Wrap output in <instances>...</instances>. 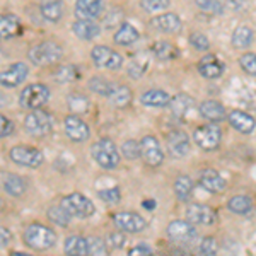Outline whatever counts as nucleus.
Segmentation results:
<instances>
[{
  "mask_svg": "<svg viewBox=\"0 0 256 256\" xmlns=\"http://www.w3.org/2000/svg\"><path fill=\"white\" fill-rule=\"evenodd\" d=\"M64 55H65V50L62 46V43H58V41L53 38L41 40L28 50V60L34 67H41V68L55 67V65L62 64Z\"/></svg>",
  "mask_w": 256,
  "mask_h": 256,
  "instance_id": "nucleus-1",
  "label": "nucleus"
},
{
  "mask_svg": "<svg viewBox=\"0 0 256 256\" xmlns=\"http://www.w3.org/2000/svg\"><path fill=\"white\" fill-rule=\"evenodd\" d=\"M58 234L53 227L41 222H31L22 230V242L32 251H48L56 246Z\"/></svg>",
  "mask_w": 256,
  "mask_h": 256,
  "instance_id": "nucleus-2",
  "label": "nucleus"
},
{
  "mask_svg": "<svg viewBox=\"0 0 256 256\" xmlns=\"http://www.w3.org/2000/svg\"><path fill=\"white\" fill-rule=\"evenodd\" d=\"M22 128L32 138H46L55 132V118L46 110H31L22 120Z\"/></svg>",
  "mask_w": 256,
  "mask_h": 256,
  "instance_id": "nucleus-3",
  "label": "nucleus"
},
{
  "mask_svg": "<svg viewBox=\"0 0 256 256\" xmlns=\"http://www.w3.org/2000/svg\"><path fill=\"white\" fill-rule=\"evenodd\" d=\"M90 156H92L94 162L101 169H106V171H113L122 162V154H120L116 144L110 137H102L96 140L90 146Z\"/></svg>",
  "mask_w": 256,
  "mask_h": 256,
  "instance_id": "nucleus-4",
  "label": "nucleus"
},
{
  "mask_svg": "<svg viewBox=\"0 0 256 256\" xmlns=\"http://www.w3.org/2000/svg\"><path fill=\"white\" fill-rule=\"evenodd\" d=\"M10 162L16 166L28 168V169H38L44 164V154L43 150L34 146H28V144H18L12 146L7 152Z\"/></svg>",
  "mask_w": 256,
  "mask_h": 256,
  "instance_id": "nucleus-5",
  "label": "nucleus"
},
{
  "mask_svg": "<svg viewBox=\"0 0 256 256\" xmlns=\"http://www.w3.org/2000/svg\"><path fill=\"white\" fill-rule=\"evenodd\" d=\"M58 204L70 214V217L76 218H90L96 214V205L89 196H86L84 193L74 192L67 193L60 198Z\"/></svg>",
  "mask_w": 256,
  "mask_h": 256,
  "instance_id": "nucleus-6",
  "label": "nucleus"
},
{
  "mask_svg": "<svg viewBox=\"0 0 256 256\" xmlns=\"http://www.w3.org/2000/svg\"><path fill=\"white\" fill-rule=\"evenodd\" d=\"M52 98V90L43 82H32L20 90L19 94V104L24 110H41Z\"/></svg>",
  "mask_w": 256,
  "mask_h": 256,
  "instance_id": "nucleus-7",
  "label": "nucleus"
},
{
  "mask_svg": "<svg viewBox=\"0 0 256 256\" xmlns=\"http://www.w3.org/2000/svg\"><path fill=\"white\" fill-rule=\"evenodd\" d=\"M193 142L205 152L217 150L222 142V130L217 123H205L195 128L193 132Z\"/></svg>",
  "mask_w": 256,
  "mask_h": 256,
  "instance_id": "nucleus-8",
  "label": "nucleus"
},
{
  "mask_svg": "<svg viewBox=\"0 0 256 256\" xmlns=\"http://www.w3.org/2000/svg\"><path fill=\"white\" fill-rule=\"evenodd\" d=\"M64 134L72 144H84L90 138V126L80 114L68 113L64 118Z\"/></svg>",
  "mask_w": 256,
  "mask_h": 256,
  "instance_id": "nucleus-9",
  "label": "nucleus"
},
{
  "mask_svg": "<svg viewBox=\"0 0 256 256\" xmlns=\"http://www.w3.org/2000/svg\"><path fill=\"white\" fill-rule=\"evenodd\" d=\"M111 222L114 224L116 229L122 232L128 234H138L147 229V220L140 216L138 212H132V210H120L111 216Z\"/></svg>",
  "mask_w": 256,
  "mask_h": 256,
  "instance_id": "nucleus-10",
  "label": "nucleus"
},
{
  "mask_svg": "<svg viewBox=\"0 0 256 256\" xmlns=\"http://www.w3.org/2000/svg\"><path fill=\"white\" fill-rule=\"evenodd\" d=\"M164 144H166L168 154L174 159H183L186 158L192 150V138L184 130L174 128V130H169L164 137Z\"/></svg>",
  "mask_w": 256,
  "mask_h": 256,
  "instance_id": "nucleus-11",
  "label": "nucleus"
},
{
  "mask_svg": "<svg viewBox=\"0 0 256 256\" xmlns=\"http://www.w3.org/2000/svg\"><path fill=\"white\" fill-rule=\"evenodd\" d=\"M164 150L156 135H146L140 140V159L148 168H160L164 164Z\"/></svg>",
  "mask_w": 256,
  "mask_h": 256,
  "instance_id": "nucleus-12",
  "label": "nucleus"
},
{
  "mask_svg": "<svg viewBox=\"0 0 256 256\" xmlns=\"http://www.w3.org/2000/svg\"><path fill=\"white\" fill-rule=\"evenodd\" d=\"M90 60L99 68L106 70H120L123 67V56L116 50L106 46V44H96L90 50Z\"/></svg>",
  "mask_w": 256,
  "mask_h": 256,
  "instance_id": "nucleus-13",
  "label": "nucleus"
},
{
  "mask_svg": "<svg viewBox=\"0 0 256 256\" xmlns=\"http://www.w3.org/2000/svg\"><path fill=\"white\" fill-rule=\"evenodd\" d=\"M166 236L169 238V241H172L174 244H190L193 242L198 236L196 227L188 220H181V218H176V220H171L166 227Z\"/></svg>",
  "mask_w": 256,
  "mask_h": 256,
  "instance_id": "nucleus-14",
  "label": "nucleus"
},
{
  "mask_svg": "<svg viewBox=\"0 0 256 256\" xmlns=\"http://www.w3.org/2000/svg\"><path fill=\"white\" fill-rule=\"evenodd\" d=\"M28 180L24 176L18 174V172L6 171V169H0V190H2L6 195L12 198H22L28 193Z\"/></svg>",
  "mask_w": 256,
  "mask_h": 256,
  "instance_id": "nucleus-15",
  "label": "nucleus"
},
{
  "mask_svg": "<svg viewBox=\"0 0 256 256\" xmlns=\"http://www.w3.org/2000/svg\"><path fill=\"white\" fill-rule=\"evenodd\" d=\"M30 76V65L26 62H14L0 70V86L6 89H14L24 84Z\"/></svg>",
  "mask_w": 256,
  "mask_h": 256,
  "instance_id": "nucleus-16",
  "label": "nucleus"
},
{
  "mask_svg": "<svg viewBox=\"0 0 256 256\" xmlns=\"http://www.w3.org/2000/svg\"><path fill=\"white\" fill-rule=\"evenodd\" d=\"M148 26L150 30L162 32V34H178L183 30V20L174 12H162V14L152 18Z\"/></svg>",
  "mask_w": 256,
  "mask_h": 256,
  "instance_id": "nucleus-17",
  "label": "nucleus"
},
{
  "mask_svg": "<svg viewBox=\"0 0 256 256\" xmlns=\"http://www.w3.org/2000/svg\"><path fill=\"white\" fill-rule=\"evenodd\" d=\"M184 216L193 226H214L217 222L216 210L205 204H190Z\"/></svg>",
  "mask_w": 256,
  "mask_h": 256,
  "instance_id": "nucleus-18",
  "label": "nucleus"
},
{
  "mask_svg": "<svg viewBox=\"0 0 256 256\" xmlns=\"http://www.w3.org/2000/svg\"><path fill=\"white\" fill-rule=\"evenodd\" d=\"M196 70L204 79L216 80V79H220L222 77V74H224V70H226V65L217 55L207 53V55L202 56L200 62L196 64Z\"/></svg>",
  "mask_w": 256,
  "mask_h": 256,
  "instance_id": "nucleus-19",
  "label": "nucleus"
},
{
  "mask_svg": "<svg viewBox=\"0 0 256 256\" xmlns=\"http://www.w3.org/2000/svg\"><path fill=\"white\" fill-rule=\"evenodd\" d=\"M104 0H76L74 16L80 20H98L104 12Z\"/></svg>",
  "mask_w": 256,
  "mask_h": 256,
  "instance_id": "nucleus-20",
  "label": "nucleus"
},
{
  "mask_svg": "<svg viewBox=\"0 0 256 256\" xmlns=\"http://www.w3.org/2000/svg\"><path fill=\"white\" fill-rule=\"evenodd\" d=\"M198 183L204 190H207L210 193H224L227 188V181L224 176L214 168H207L200 172L198 176Z\"/></svg>",
  "mask_w": 256,
  "mask_h": 256,
  "instance_id": "nucleus-21",
  "label": "nucleus"
},
{
  "mask_svg": "<svg viewBox=\"0 0 256 256\" xmlns=\"http://www.w3.org/2000/svg\"><path fill=\"white\" fill-rule=\"evenodd\" d=\"M227 122L234 130L242 135H251L256 128V120L242 110H232L230 113H227Z\"/></svg>",
  "mask_w": 256,
  "mask_h": 256,
  "instance_id": "nucleus-22",
  "label": "nucleus"
},
{
  "mask_svg": "<svg viewBox=\"0 0 256 256\" xmlns=\"http://www.w3.org/2000/svg\"><path fill=\"white\" fill-rule=\"evenodd\" d=\"M168 106H169V110H171V114L176 120L186 122L190 118V114H192L193 108H195V99L192 96H188V94L181 92V94H178V96L171 98Z\"/></svg>",
  "mask_w": 256,
  "mask_h": 256,
  "instance_id": "nucleus-23",
  "label": "nucleus"
},
{
  "mask_svg": "<svg viewBox=\"0 0 256 256\" xmlns=\"http://www.w3.org/2000/svg\"><path fill=\"white\" fill-rule=\"evenodd\" d=\"M198 113L202 118H205L210 123H220L227 120V110L217 99H205L200 106H198Z\"/></svg>",
  "mask_w": 256,
  "mask_h": 256,
  "instance_id": "nucleus-24",
  "label": "nucleus"
},
{
  "mask_svg": "<svg viewBox=\"0 0 256 256\" xmlns=\"http://www.w3.org/2000/svg\"><path fill=\"white\" fill-rule=\"evenodd\" d=\"M101 24L98 20H80L76 19L72 22V32L82 41H92L101 34Z\"/></svg>",
  "mask_w": 256,
  "mask_h": 256,
  "instance_id": "nucleus-25",
  "label": "nucleus"
},
{
  "mask_svg": "<svg viewBox=\"0 0 256 256\" xmlns=\"http://www.w3.org/2000/svg\"><path fill=\"white\" fill-rule=\"evenodd\" d=\"M108 101L113 108L116 110H126L134 101V92L126 84H113L111 92L108 94Z\"/></svg>",
  "mask_w": 256,
  "mask_h": 256,
  "instance_id": "nucleus-26",
  "label": "nucleus"
},
{
  "mask_svg": "<svg viewBox=\"0 0 256 256\" xmlns=\"http://www.w3.org/2000/svg\"><path fill=\"white\" fill-rule=\"evenodd\" d=\"M22 31V22L14 14H0V40H14Z\"/></svg>",
  "mask_w": 256,
  "mask_h": 256,
  "instance_id": "nucleus-27",
  "label": "nucleus"
},
{
  "mask_svg": "<svg viewBox=\"0 0 256 256\" xmlns=\"http://www.w3.org/2000/svg\"><path fill=\"white\" fill-rule=\"evenodd\" d=\"M65 256H89L88 238L82 234H68L64 241Z\"/></svg>",
  "mask_w": 256,
  "mask_h": 256,
  "instance_id": "nucleus-28",
  "label": "nucleus"
},
{
  "mask_svg": "<svg viewBox=\"0 0 256 256\" xmlns=\"http://www.w3.org/2000/svg\"><path fill=\"white\" fill-rule=\"evenodd\" d=\"M227 210L234 216H251L254 210V200L250 195H234L227 200Z\"/></svg>",
  "mask_w": 256,
  "mask_h": 256,
  "instance_id": "nucleus-29",
  "label": "nucleus"
},
{
  "mask_svg": "<svg viewBox=\"0 0 256 256\" xmlns=\"http://www.w3.org/2000/svg\"><path fill=\"white\" fill-rule=\"evenodd\" d=\"M50 77H52L56 84H70V82L79 79L80 70L77 68V65H74V64H58V65L53 67Z\"/></svg>",
  "mask_w": 256,
  "mask_h": 256,
  "instance_id": "nucleus-30",
  "label": "nucleus"
},
{
  "mask_svg": "<svg viewBox=\"0 0 256 256\" xmlns=\"http://www.w3.org/2000/svg\"><path fill=\"white\" fill-rule=\"evenodd\" d=\"M138 40H140V31L130 22H122L118 26L116 32L113 34V41L120 44V46H132Z\"/></svg>",
  "mask_w": 256,
  "mask_h": 256,
  "instance_id": "nucleus-31",
  "label": "nucleus"
},
{
  "mask_svg": "<svg viewBox=\"0 0 256 256\" xmlns=\"http://www.w3.org/2000/svg\"><path fill=\"white\" fill-rule=\"evenodd\" d=\"M38 10H40V16L46 20V22L58 24V22H62V19H64V16H65L64 0H55V2L40 4Z\"/></svg>",
  "mask_w": 256,
  "mask_h": 256,
  "instance_id": "nucleus-32",
  "label": "nucleus"
},
{
  "mask_svg": "<svg viewBox=\"0 0 256 256\" xmlns=\"http://www.w3.org/2000/svg\"><path fill=\"white\" fill-rule=\"evenodd\" d=\"M169 101L171 96L164 89H148L140 96V102L147 108H164L169 104Z\"/></svg>",
  "mask_w": 256,
  "mask_h": 256,
  "instance_id": "nucleus-33",
  "label": "nucleus"
},
{
  "mask_svg": "<svg viewBox=\"0 0 256 256\" xmlns=\"http://www.w3.org/2000/svg\"><path fill=\"white\" fill-rule=\"evenodd\" d=\"M172 190H174V195L180 202H190L193 192H195V181L186 174H181L172 183Z\"/></svg>",
  "mask_w": 256,
  "mask_h": 256,
  "instance_id": "nucleus-34",
  "label": "nucleus"
},
{
  "mask_svg": "<svg viewBox=\"0 0 256 256\" xmlns=\"http://www.w3.org/2000/svg\"><path fill=\"white\" fill-rule=\"evenodd\" d=\"M150 50H152V55L160 62H171L180 56V50H178L171 41H164V40L156 41Z\"/></svg>",
  "mask_w": 256,
  "mask_h": 256,
  "instance_id": "nucleus-35",
  "label": "nucleus"
},
{
  "mask_svg": "<svg viewBox=\"0 0 256 256\" xmlns=\"http://www.w3.org/2000/svg\"><path fill=\"white\" fill-rule=\"evenodd\" d=\"M253 41H254V31L250 26H238L232 31V36H230V43H232V46L236 50L250 48L253 44Z\"/></svg>",
  "mask_w": 256,
  "mask_h": 256,
  "instance_id": "nucleus-36",
  "label": "nucleus"
},
{
  "mask_svg": "<svg viewBox=\"0 0 256 256\" xmlns=\"http://www.w3.org/2000/svg\"><path fill=\"white\" fill-rule=\"evenodd\" d=\"M46 217H48V220L52 222V224H55L58 227H64V229L72 224V217H70V214L64 207H62L60 204L50 205L48 210H46Z\"/></svg>",
  "mask_w": 256,
  "mask_h": 256,
  "instance_id": "nucleus-37",
  "label": "nucleus"
},
{
  "mask_svg": "<svg viewBox=\"0 0 256 256\" xmlns=\"http://www.w3.org/2000/svg\"><path fill=\"white\" fill-rule=\"evenodd\" d=\"M67 106L70 113L74 114H86L90 108V101L86 94L82 92H72L67 96Z\"/></svg>",
  "mask_w": 256,
  "mask_h": 256,
  "instance_id": "nucleus-38",
  "label": "nucleus"
},
{
  "mask_svg": "<svg viewBox=\"0 0 256 256\" xmlns=\"http://www.w3.org/2000/svg\"><path fill=\"white\" fill-rule=\"evenodd\" d=\"M113 84H114V82L108 80L106 77L94 76V77H90V79L88 80V89L90 90V92H96V94H99V96L108 98V94L111 92Z\"/></svg>",
  "mask_w": 256,
  "mask_h": 256,
  "instance_id": "nucleus-39",
  "label": "nucleus"
},
{
  "mask_svg": "<svg viewBox=\"0 0 256 256\" xmlns=\"http://www.w3.org/2000/svg\"><path fill=\"white\" fill-rule=\"evenodd\" d=\"M88 244H89V256H111V250L104 238L92 234V236L88 238Z\"/></svg>",
  "mask_w": 256,
  "mask_h": 256,
  "instance_id": "nucleus-40",
  "label": "nucleus"
},
{
  "mask_svg": "<svg viewBox=\"0 0 256 256\" xmlns=\"http://www.w3.org/2000/svg\"><path fill=\"white\" fill-rule=\"evenodd\" d=\"M198 256H218V242L214 236H205L200 239L196 248Z\"/></svg>",
  "mask_w": 256,
  "mask_h": 256,
  "instance_id": "nucleus-41",
  "label": "nucleus"
},
{
  "mask_svg": "<svg viewBox=\"0 0 256 256\" xmlns=\"http://www.w3.org/2000/svg\"><path fill=\"white\" fill-rule=\"evenodd\" d=\"M120 154L126 160L140 159V140H135V138L125 140V142L122 144V148H120Z\"/></svg>",
  "mask_w": 256,
  "mask_h": 256,
  "instance_id": "nucleus-42",
  "label": "nucleus"
},
{
  "mask_svg": "<svg viewBox=\"0 0 256 256\" xmlns=\"http://www.w3.org/2000/svg\"><path fill=\"white\" fill-rule=\"evenodd\" d=\"M195 6L198 7V10L205 12L210 16H220L224 14V4L220 0H195Z\"/></svg>",
  "mask_w": 256,
  "mask_h": 256,
  "instance_id": "nucleus-43",
  "label": "nucleus"
},
{
  "mask_svg": "<svg viewBox=\"0 0 256 256\" xmlns=\"http://www.w3.org/2000/svg\"><path fill=\"white\" fill-rule=\"evenodd\" d=\"M138 6L147 14H159V12L162 14L164 10L169 9L171 0H140Z\"/></svg>",
  "mask_w": 256,
  "mask_h": 256,
  "instance_id": "nucleus-44",
  "label": "nucleus"
},
{
  "mask_svg": "<svg viewBox=\"0 0 256 256\" xmlns=\"http://www.w3.org/2000/svg\"><path fill=\"white\" fill-rule=\"evenodd\" d=\"M98 198L101 202H104L106 205H116L122 202V190L120 188H106V190H98Z\"/></svg>",
  "mask_w": 256,
  "mask_h": 256,
  "instance_id": "nucleus-45",
  "label": "nucleus"
},
{
  "mask_svg": "<svg viewBox=\"0 0 256 256\" xmlns=\"http://www.w3.org/2000/svg\"><path fill=\"white\" fill-rule=\"evenodd\" d=\"M188 41L196 52H208L210 50V40L200 31H193L192 34H190Z\"/></svg>",
  "mask_w": 256,
  "mask_h": 256,
  "instance_id": "nucleus-46",
  "label": "nucleus"
},
{
  "mask_svg": "<svg viewBox=\"0 0 256 256\" xmlns=\"http://www.w3.org/2000/svg\"><path fill=\"white\" fill-rule=\"evenodd\" d=\"M106 242H108L110 250H123L126 244V236H125V232H122L120 229H114V230H111V232H108Z\"/></svg>",
  "mask_w": 256,
  "mask_h": 256,
  "instance_id": "nucleus-47",
  "label": "nucleus"
},
{
  "mask_svg": "<svg viewBox=\"0 0 256 256\" xmlns=\"http://www.w3.org/2000/svg\"><path fill=\"white\" fill-rule=\"evenodd\" d=\"M239 67L248 76L256 77V53H244V55L239 56Z\"/></svg>",
  "mask_w": 256,
  "mask_h": 256,
  "instance_id": "nucleus-48",
  "label": "nucleus"
},
{
  "mask_svg": "<svg viewBox=\"0 0 256 256\" xmlns=\"http://www.w3.org/2000/svg\"><path fill=\"white\" fill-rule=\"evenodd\" d=\"M14 132H16V123L7 114L0 113V138L10 137Z\"/></svg>",
  "mask_w": 256,
  "mask_h": 256,
  "instance_id": "nucleus-49",
  "label": "nucleus"
},
{
  "mask_svg": "<svg viewBox=\"0 0 256 256\" xmlns=\"http://www.w3.org/2000/svg\"><path fill=\"white\" fill-rule=\"evenodd\" d=\"M146 70H147V64H140L138 60H134L130 64V67H128V76H130L132 79L137 80L146 74Z\"/></svg>",
  "mask_w": 256,
  "mask_h": 256,
  "instance_id": "nucleus-50",
  "label": "nucleus"
},
{
  "mask_svg": "<svg viewBox=\"0 0 256 256\" xmlns=\"http://www.w3.org/2000/svg\"><path fill=\"white\" fill-rule=\"evenodd\" d=\"M12 241H14V234H12V230L6 226H0V250L7 248Z\"/></svg>",
  "mask_w": 256,
  "mask_h": 256,
  "instance_id": "nucleus-51",
  "label": "nucleus"
},
{
  "mask_svg": "<svg viewBox=\"0 0 256 256\" xmlns=\"http://www.w3.org/2000/svg\"><path fill=\"white\" fill-rule=\"evenodd\" d=\"M128 256H154V251H152V248L147 244H137V246L130 248Z\"/></svg>",
  "mask_w": 256,
  "mask_h": 256,
  "instance_id": "nucleus-52",
  "label": "nucleus"
},
{
  "mask_svg": "<svg viewBox=\"0 0 256 256\" xmlns=\"http://www.w3.org/2000/svg\"><path fill=\"white\" fill-rule=\"evenodd\" d=\"M9 256H32V254H28V253H24V251H10Z\"/></svg>",
  "mask_w": 256,
  "mask_h": 256,
  "instance_id": "nucleus-53",
  "label": "nucleus"
},
{
  "mask_svg": "<svg viewBox=\"0 0 256 256\" xmlns=\"http://www.w3.org/2000/svg\"><path fill=\"white\" fill-rule=\"evenodd\" d=\"M144 207H147V208H154L156 207V202H144Z\"/></svg>",
  "mask_w": 256,
  "mask_h": 256,
  "instance_id": "nucleus-54",
  "label": "nucleus"
},
{
  "mask_svg": "<svg viewBox=\"0 0 256 256\" xmlns=\"http://www.w3.org/2000/svg\"><path fill=\"white\" fill-rule=\"evenodd\" d=\"M40 4H46V2H55V0H38Z\"/></svg>",
  "mask_w": 256,
  "mask_h": 256,
  "instance_id": "nucleus-55",
  "label": "nucleus"
}]
</instances>
